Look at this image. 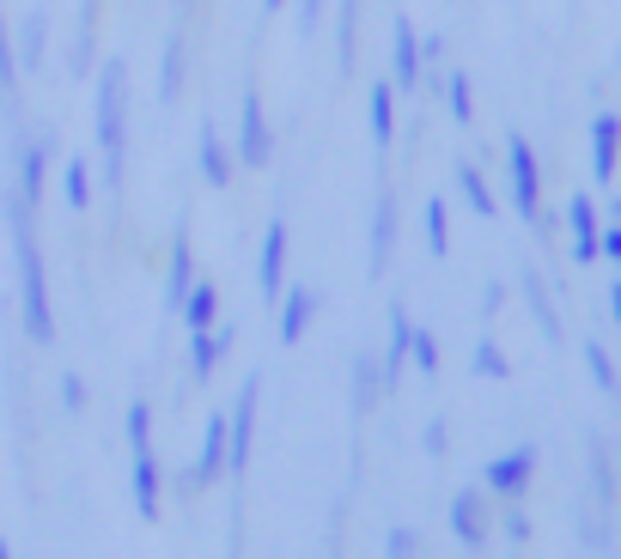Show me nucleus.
Returning <instances> with one entry per match:
<instances>
[{"label": "nucleus", "instance_id": "nucleus-47", "mask_svg": "<svg viewBox=\"0 0 621 559\" xmlns=\"http://www.w3.org/2000/svg\"><path fill=\"white\" fill-rule=\"evenodd\" d=\"M0 559H13V541H7V535H0Z\"/></svg>", "mask_w": 621, "mask_h": 559}, {"label": "nucleus", "instance_id": "nucleus-22", "mask_svg": "<svg viewBox=\"0 0 621 559\" xmlns=\"http://www.w3.org/2000/svg\"><path fill=\"white\" fill-rule=\"evenodd\" d=\"M616 165H621V116L603 110V116L591 122V177L616 182Z\"/></svg>", "mask_w": 621, "mask_h": 559}, {"label": "nucleus", "instance_id": "nucleus-3", "mask_svg": "<svg viewBox=\"0 0 621 559\" xmlns=\"http://www.w3.org/2000/svg\"><path fill=\"white\" fill-rule=\"evenodd\" d=\"M232 158H239V170L275 165V122L263 110V86L256 79H244V91H239V141H232Z\"/></svg>", "mask_w": 621, "mask_h": 559}, {"label": "nucleus", "instance_id": "nucleus-35", "mask_svg": "<svg viewBox=\"0 0 621 559\" xmlns=\"http://www.w3.org/2000/svg\"><path fill=\"white\" fill-rule=\"evenodd\" d=\"M122 432H129V450H134V444H153V407H146V395H134V402H129Z\"/></svg>", "mask_w": 621, "mask_h": 559}, {"label": "nucleus", "instance_id": "nucleus-31", "mask_svg": "<svg viewBox=\"0 0 621 559\" xmlns=\"http://www.w3.org/2000/svg\"><path fill=\"white\" fill-rule=\"evenodd\" d=\"M439 98H445V110H451V122H457V128H469V122H476V86H469V74H445Z\"/></svg>", "mask_w": 621, "mask_h": 559}, {"label": "nucleus", "instance_id": "nucleus-46", "mask_svg": "<svg viewBox=\"0 0 621 559\" xmlns=\"http://www.w3.org/2000/svg\"><path fill=\"white\" fill-rule=\"evenodd\" d=\"M287 7H292V0H263V13H268V19H275V13H287Z\"/></svg>", "mask_w": 621, "mask_h": 559}, {"label": "nucleus", "instance_id": "nucleus-43", "mask_svg": "<svg viewBox=\"0 0 621 559\" xmlns=\"http://www.w3.org/2000/svg\"><path fill=\"white\" fill-rule=\"evenodd\" d=\"M603 256L616 261V273H621V225H609V232H603Z\"/></svg>", "mask_w": 621, "mask_h": 559}, {"label": "nucleus", "instance_id": "nucleus-39", "mask_svg": "<svg viewBox=\"0 0 621 559\" xmlns=\"http://www.w3.org/2000/svg\"><path fill=\"white\" fill-rule=\"evenodd\" d=\"M421 450L433 456V462L451 450V426H445V420H426V426H421Z\"/></svg>", "mask_w": 621, "mask_h": 559}, {"label": "nucleus", "instance_id": "nucleus-21", "mask_svg": "<svg viewBox=\"0 0 621 559\" xmlns=\"http://www.w3.org/2000/svg\"><path fill=\"white\" fill-rule=\"evenodd\" d=\"M13 55H19V74H43V55H49V19H43V7H31L13 25Z\"/></svg>", "mask_w": 621, "mask_h": 559}, {"label": "nucleus", "instance_id": "nucleus-16", "mask_svg": "<svg viewBox=\"0 0 621 559\" xmlns=\"http://www.w3.org/2000/svg\"><path fill=\"white\" fill-rule=\"evenodd\" d=\"M397 98H402V91L390 86L384 74L366 86V128H372V146H378V158L397 146Z\"/></svg>", "mask_w": 621, "mask_h": 559}, {"label": "nucleus", "instance_id": "nucleus-9", "mask_svg": "<svg viewBox=\"0 0 621 559\" xmlns=\"http://www.w3.org/2000/svg\"><path fill=\"white\" fill-rule=\"evenodd\" d=\"M318 311H323L318 287H287L275 299V340L280 347H299V340L311 335V323H318Z\"/></svg>", "mask_w": 621, "mask_h": 559}, {"label": "nucleus", "instance_id": "nucleus-12", "mask_svg": "<svg viewBox=\"0 0 621 559\" xmlns=\"http://www.w3.org/2000/svg\"><path fill=\"white\" fill-rule=\"evenodd\" d=\"M256 292H263V304H275L280 292H287V220H268L263 225V249H256Z\"/></svg>", "mask_w": 621, "mask_h": 559}, {"label": "nucleus", "instance_id": "nucleus-48", "mask_svg": "<svg viewBox=\"0 0 621 559\" xmlns=\"http://www.w3.org/2000/svg\"><path fill=\"white\" fill-rule=\"evenodd\" d=\"M616 487H621V456H616Z\"/></svg>", "mask_w": 621, "mask_h": 559}, {"label": "nucleus", "instance_id": "nucleus-26", "mask_svg": "<svg viewBox=\"0 0 621 559\" xmlns=\"http://www.w3.org/2000/svg\"><path fill=\"white\" fill-rule=\"evenodd\" d=\"M177 316H184L189 335H196V328H213V323H220V287L196 273V280H189V292H184V304H177Z\"/></svg>", "mask_w": 621, "mask_h": 559}, {"label": "nucleus", "instance_id": "nucleus-34", "mask_svg": "<svg viewBox=\"0 0 621 559\" xmlns=\"http://www.w3.org/2000/svg\"><path fill=\"white\" fill-rule=\"evenodd\" d=\"M469 365H476V378H494V383H506V378H512V359H506V353L494 347L488 335L476 340V353H469Z\"/></svg>", "mask_w": 621, "mask_h": 559}, {"label": "nucleus", "instance_id": "nucleus-40", "mask_svg": "<svg viewBox=\"0 0 621 559\" xmlns=\"http://www.w3.org/2000/svg\"><path fill=\"white\" fill-rule=\"evenodd\" d=\"M62 407L67 414H86V378L80 371H62Z\"/></svg>", "mask_w": 621, "mask_h": 559}, {"label": "nucleus", "instance_id": "nucleus-8", "mask_svg": "<svg viewBox=\"0 0 621 559\" xmlns=\"http://www.w3.org/2000/svg\"><path fill=\"white\" fill-rule=\"evenodd\" d=\"M530 474H536V444H512V450H500L488 469H481V493L488 499H524Z\"/></svg>", "mask_w": 621, "mask_h": 559}, {"label": "nucleus", "instance_id": "nucleus-42", "mask_svg": "<svg viewBox=\"0 0 621 559\" xmlns=\"http://www.w3.org/2000/svg\"><path fill=\"white\" fill-rule=\"evenodd\" d=\"M323 7H330V0H292V13H299V37H311V31L323 25Z\"/></svg>", "mask_w": 621, "mask_h": 559}, {"label": "nucleus", "instance_id": "nucleus-11", "mask_svg": "<svg viewBox=\"0 0 621 559\" xmlns=\"http://www.w3.org/2000/svg\"><path fill=\"white\" fill-rule=\"evenodd\" d=\"M451 535H457L469 554H476V547H488L494 505H488V493H481V487H457V499H451Z\"/></svg>", "mask_w": 621, "mask_h": 559}, {"label": "nucleus", "instance_id": "nucleus-18", "mask_svg": "<svg viewBox=\"0 0 621 559\" xmlns=\"http://www.w3.org/2000/svg\"><path fill=\"white\" fill-rule=\"evenodd\" d=\"M384 402V371H378V353H354V371H347V407L354 420H372Z\"/></svg>", "mask_w": 621, "mask_h": 559}, {"label": "nucleus", "instance_id": "nucleus-23", "mask_svg": "<svg viewBox=\"0 0 621 559\" xmlns=\"http://www.w3.org/2000/svg\"><path fill=\"white\" fill-rule=\"evenodd\" d=\"M184 74H189V37H184V25L165 37V49H159V104L171 110L177 98H184Z\"/></svg>", "mask_w": 621, "mask_h": 559}, {"label": "nucleus", "instance_id": "nucleus-15", "mask_svg": "<svg viewBox=\"0 0 621 559\" xmlns=\"http://www.w3.org/2000/svg\"><path fill=\"white\" fill-rule=\"evenodd\" d=\"M390 86L397 91H421V31L409 19H390Z\"/></svg>", "mask_w": 621, "mask_h": 559}, {"label": "nucleus", "instance_id": "nucleus-33", "mask_svg": "<svg viewBox=\"0 0 621 559\" xmlns=\"http://www.w3.org/2000/svg\"><path fill=\"white\" fill-rule=\"evenodd\" d=\"M585 371H591V383L603 395H621V371H616V359L603 353V340H585Z\"/></svg>", "mask_w": 621, "mask_h": 559}, {"label": "nucleus", "instance_id": "nucleus-20", "mask_svg": "<svg viewBox=\"0 0 621 559\" xmlns=\"http://www.w3.org/2000/svg\"><path fill=\"white\" fill-rule=\"evenodd\" d=\"M567 232H573V261H597L603 256V225H597V201L591 195L567 201Z\"/></svg>", "mask_w": 621, "mask_h": 559}, {"label": "nucleus", "instance_id": "nucleus-45", "mask_svg": "<svg viewBox=\"0 0 621 559\" xmlns=\"http://www.w3.org/2000/svg\"><path fill=\"white\" fill-rule=\"evenodd\" d=\"M609 316L621 323V273H616V287H609Z\"/></svg>", "mask_w": 621, "mask_h": 559}, {"label": "nucleus", "instance_id": "nucleus-5", "mask_svg": "<svg viewBox=\"0 0 621 559\" xmlns=\"http://www.w3.org/2000/svg\"><path fill=\"white\" fill-rule=\"evenodd\" d=\"M55 158V134H19L13 128V195L31 201V208H43V170H49Z\"/></svg>", "mask_w": 621, "mask_h": 559}, {"label": "nucleus", "instance_id": "nucleus-38", "mask_svg": "<svg viewBox=\"0 0 621 559\" xmlns=\"http://www.w3.org/2000/svg\"><path fill=\"white\" fill-rule=\"evenodd\" d=\"M579 535H585V547H591V554H609V517L585 511V517H579Z\"/></svg>", "mask_w": 621, "mask_h": 559}, {"label": "nucleus", "instance_id": "nucleus-17", "mask_svg": "<svg viewBox=\"0 0 621 559\" xmlns=\"http://www.w3.org/2000/svg\"><path fill=\"white\" fill-rule=\"evenodd\" d=\"M239 347V328L232 323H213V328H196L189 335V371H196V383H208L213 371H220V359Z\"/></svg>", "mask_w": 621, "mask_h": 559}, {"label": "nucleus", "instance_id": "nucleus-1", "mask_svg": "<svg viewBox=\"0 0 621 559\" xmlns=\"http://www.w3.org/2000/svg\"><path fill=\"white\" fill-rule=\"evenodd\" d=\"M0 213H7V237H13L19 323H25V340L49 347L55 340V311H49V268H43V244H37V208L7 189V195H0Z\"/></svg>", "mask_w": 621, "mask_h": 559}, {"label": "nucleus", "instance_id": "nucleus-30", "mask_svg": "<svg viewBox=\"0 0 621 559\" xmlns=\"http://www.w3.org/2000/svg\"><path fill=\"white\" fill-rule=\"evenodd\" d=\"M62 201H67V213H92V165L80 153L62 165Z\"/></svg>", "mask_w": 621, "mask_h": 559}, {"label": "nucleus", "instance_id": "nucleus-49", "mask_svg": "<svg viewBox=\"0 0 621 559\" xmlns=\"http://www.w3.org/2000/svg\"><path fill=\"white\" fill-rule=\"evenodd\" d=\"M171 7H189V0H171Z\"/></svg>", "mask_w": 621, "mask_h": 559}, {"label": "nucleus", "instance_id": "nucleus-4", "mask_svg": "<svg viewBox=\"0 0 621 559\" xmlns=\"http://www.w3.org/2000/svg\"><path fill=\"white\" fill-rule=\"evenodd\" d=\"M256 407H263V378H244L239 383V402L225 407V474H232V481H244V469H251Z\"/></svg>", "mask_w": 621, "mask_h": 559}, {"label": "nucleus", "instance_id": "nucleus-36", "mask_svg": "<svg viewBox=\"0 0 621 559\" xmlns=\"http://www.w3.org/2000/svg\"><path fill=\"white\" fill-rule=\"evenodd\" d=\"M384 559H421V535L409 523H397V529L384 535Z\"/></svg>", "mask_w": 621, "mask_h": 559}, {"label": "nucleus", "instance_id": "nucleus-28", "mask_svg": "<svg viewBox=\"0 0 621 559\" xmlns=\"http://www.w3.org/2000/svg\"><path fill=\"white\" fill-rule=\"evenodd\" d=\"M585 462H591V505L609 517V511H616V499H621V487H616V456H609V444H597V438H591Z\"/></svg>", "mask_w": 621, "mask_h": 559}, {"label": "nucleus", "instance_id": "nucleus-29", "mask_svg": "<svg viewBox=\"0 0 621 559\" xmlns=\"http://www.w3.org/2000/svg\"><path fill=\"white\" fill-rule=\"evenodd\" d=\"M457 195L469 201V213H476V220H494V213H500V201H494L488 177H481V170L469 165V158H457Z\"/></svg>", "mask_w": 621, "mask_h": 559}, {"label": "nucleus", "instance_id": "nucleus-10", "mask_svg": "<svg viewBox=\"0 0 621 559\" xmlns=\"http://www.w3.org/2000/svg\"><path fill=\"white\" fill-rule=\"evenodd\" d=\"M196 170H201L208 189H232V177H239L232 141L220 134V122H213V116H201V128H196Z\"/></svg>", "mask_w": 621, "mask_h": 559}, {"label": "nucleus", "instance_id": "nucleus-44", "mask_svg": "<svg viewBox=\"0 0 621 559\" xmlns=\"http://www.w3.org/2000/svg\"><path fill=\"white\" fill-rule=\"evenodd\" d=\"M500 304H506V292H500V287H488V292H481V316H494Z\"/></svg>", "mask_w": 621, "mask_h": 559}, {"label": "nucleus", "instance_id": "nucleus-24", "mask_svg": "<svg viewBox=\"0 0 621 559\" xmlns=\"http://www.w3.org/2000/svg\"><path fill=\"white\" fill-rule=\"evenodd\" d=\"M19 86H25V74H19L13 25H7V7H0V110H7V122H13V128H19Z\"/></svg>", "mask_w": 621, "mask_h": 559}, {"label": "nucleus", "instance_id": "nucleus-27", "mask_svg": "<svg viewBox=\"0 0 621 559\" xmlns=\"http://www.w3.org/2000/svg\"><path fill=\"white\" fill-rule=\"evenodd\" d=\"M518 292H524V304H530V316H536V328H542V340L555 347L561 340V311H555V299H548V287H542V273H518Z\"/></svg>", "mask_w": 621, "mask_h": 559}, {"label": "nucleus", "instance_id": "nucleus-32", "mask_svg": "<svg viewBox=\"0 0 621 559\" xmlns=\"http://www.w3.org/2000/svg\"><path fill=\"white\" fill-rule=\"evenodd\" d=\"M421 232H426V249H433V256H451V213L439 195L421 208Z\"/></svg>", "mask_w": 621, "mask_h": 559}, {"label": "nucleus", "instance_id": "nucleus-25", "mask_svg": "<svg viewBox=\"0 0 621 559\" xmlns=\"http://www.w3.org/2000/svg\"><path fill=\"white\" fill-rule=\"evenodd\" d=\"M189 280H196V249H189V232L171 237V261H165V311L177 316V304H184Z\"/></svg>", "mask_w": 621, "mask_h": 559}, {"label": "nucleus", "instance_id": "nucleus-13", "mask_svg": "<svg viewBox=\"0 0 621 559\" xmlns=\"http://www.w3.org/2000/svg\"><path fill=\"white\" fill-rule=\"evenodd\" d=\"M129 493H134V511L146 523H159V505H165V474H159V456L153 444H134V462H129Z\"/></svg>", "mask_w": 621, "mask_h": 559}, {"label": "nucleus", "instance_id": "nucleus-2", "mask_svg": "<svg viewBox=\"0 0 621 559\" xmlns=\"http://www.w3.org/2000/svg\"><path fill=\"white\" fill-rule=\"evenodd\" d=\"M92 141L110 201H122V182H129V62L122 55H104L92 67Z\"/></svg>", "mask_w": 621, "mask_h": 559}, {"label": "nucleus", "instance_id": "nucleus-37", "mask_svg": "<svg viewBox=\"0 0 621 559\" xmlns=\"http://www.w3.org/2000/svg\"><path fill=\"white\" fill-rule=\"evenodd\" d=\"M409 365H421L426 378L439 371V340H433V328H414V340H409Z\"/></svg>", "mask_w": 621, "mask_h": 559}, {"label": "nucleus", "instance_id": "nucleus-14", "mask_svg": "<svg viewBox=\"0 0 621 559\" xmlns=\"http://www.w3.org/2000/svg\"><path fill=\"white\" fill-rule=\"evenodd\" d=\"M98 31H104V0H80L74 49H67V79H92V67H98Z\"/></svg>", "mask_w": 621, "mask_h": 559}, {"label": "nucleus", "instance_id": "nucleus-6", "mask_svg": "<svg viewBox=\"0 0 621 559\" xmlns=\"http://www.w3.org/2000/svg\"><path fill=\"white\" fill-rule=\"evenodd\" d=\"M397 232H402V201H397V189L384 182L378 201H372V225H366V268H372V280H378V273L390 268V256H397Z\"/></svg>", "mask_w": 621, "mask_h": 559}, {"label": "nucleus", "instance_id": "nucleus-19", "mask_svg": "<svg viewBox=\"0 0 621 559\" xmlns=\"http://www.w3.org/2000/svg\"><path fill=\"white\" fill-rule=\"evenodd\" d=\"M409 340H414V316L402 311V304H390V340H384V359H378V371H384V395L402 383V371H409Z\"/></svg>", "mask_w": 621, "mask_h": 559}, {"label": "nucleus", "instance_id": "nucleus-41", "mask_svg": "<svg viewBox=\"0 0 621 559\" xmlns=\"http://www.w3.org/2000/svg\"><path fill=\"white\" fill-rule=\"evenodd\" d=\"M500 529H506V541H512V547L530 541V517L518 511V499H506V523H500Z\"/></svg>", "mask_w": 621, "mask_h": 559}, {"label": "nucleus", "instance_id": "nucleus-7", "mask_svg": "<svg viewBox=\"0 0 621 559\" xmlns=\"http://www.w3.org/2000/svg\"><path fill=\"white\" fill-rule=\"evenodd\" d=\"M506 182H512V208L524 220H536L542 213V165H536L524 134H506Z\"/></svg>", "mask_w": 621, "mask_h": 559}]
</instances>
